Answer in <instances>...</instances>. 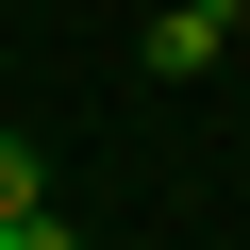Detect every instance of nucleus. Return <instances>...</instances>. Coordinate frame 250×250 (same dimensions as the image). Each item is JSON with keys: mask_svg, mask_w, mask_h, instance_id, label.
I'll list each match as a JSON object with an SVG mask.
<instances>
[{"mask_svg": "<svg viewBox=\"0 0 250 250\" xmlns=\"http://www.w3.org/2000/svg\"><path fill=\"white\" fill-rule=\"evenodd\" d=\"M233 34H250V0H167V17H150V34H134V50H150V67H167V83H200V67H217V50H233Z\"/></svg>", "mask_w": 250, "mask_h": 250, "instance_id": "obj_1", "label": "nucleus"}, {"mask_svg": "<svg viewBox=\"0 0 250 250\" xmlns=\"http://www.w3.org/2000/svg\"><path fill=\"white\" fill-rule=\"evenodd\" d=\"M0 250H83V233H67L50 200H34V217H0Z\"/></svg>", "mask_w": 250, "mask_h": 250, "instance_id": "obj_3", "label": "nucleus"}, {"mask_svg": "<svg viewBox=\"0 0 250 250\" xmlns=\"http://www.w3.org/2000/svg\"><path fill=\"white\" fill-rule=\"evenodd\" d=\"M34 200H50V150H34V134H0V217H34Z\"/></svg>", "mask_w": 250, "mask_h": 250, "instance_id": "obj_2", "label": "nucleus"}]
</instances>
